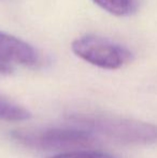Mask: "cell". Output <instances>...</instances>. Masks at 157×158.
<instances>
[{"mask_svg":"<svg viewBox=\"0 0 157 158\" xmlns=\"http://www.w3.org/2000/svg\"><path fill=\"white\" fill-rule=\"evenodd\" d=\"M31 113L24 106L0 95V119L9 122H22L31 118Z\"/></svg>","mask_w":157,"mask_h":158,"instance_id":"6","label":"cell"},{"mask_svg":"<svg viewBox=\"0 0 157 158\" xmlns=\"http://www.w3.org/2000/svg\"><path fill=\"white\" fill-rule=\"evenodd\" d=\"M41 55L37 48L19 38L0 31L1 64L10 66V64H16L29 68H36L41 64Z\"/></svg>","mask_w":157,"mask_h":158,"instance_id":"4","label":"cell"},{"mask_svg":"<svg viewBox=\"0 0 157 158\" xmlns=\"http://www.w3.org/2000/svg\"><path fill=\"white\" fill-rule=\"evenodd\" d=\"M51 158H118L111 154H108L100 151H93V150H76L70 151L63 154H58L56 156Z\"/></svg>","mask_w":157,"mask_h":158,"instance_id":"7","label":"cell"},{"mask_svg":"<svg viewBox=\"0 0 157 158\" xmlns=\"http://www.w3.org/2000/svg\"><path fill=\"white\" fill-rule=\"evenodd\" d=\"M11 137L22 145L37 150H80L97 144L96 135L76 126L15 130L11 133Z\"/></svg>","mask_w":157,"mask_h":158,"instance_id":"2","label":"cell"},{"mask_svg":"<svg viewBox=\"0 0 157 158\" xmlns=\"http://www.w3.org/2000/svg\"><path fill=\"white\" fill-rule=\"evenodd\" d=\"M69 119L76 127L122 143L157 144V125L151 123L97 113H76Z\"/></svg>","mask_w":157,"mask_h":158,"instance_id":"1","label":"cell"},{"mask_svg":"<svg viewBox=\"0 0 157 158\" xmlns=\"http://www.w3.org/2000/svg\"><path fill=\"white\" fill-rule=\"evenodd\" d=\"M95 4L115 16H129L138 10V0H93Z\"/></svg>","mask_w":157,"mask_h":158,"instance_id":"5","label":"cell"},{"mask_svg":"<svg viewBox=\"0 0 157 158\" xmlns=\"http://www.w3.org/2000/svg\"><path fill=\"white\" fill-rule=\"evenodd\" d=\"M71 50L79 58L101 69L115 70L134 57L126 46L98 35H84L73 40Z\"/></svg>","mask_w":157,"mask_h":158,"instance_id":"3","label":"cell"},{"mask_svg":"<svg viewBox=\"0 0 157 158\" xmlns=\"http://www.w3.org/2000/svg\"><path fill=\"white\" fill-rule=\"evenodd\" d=\"M12 72V68L10 66H6V64H0V73H4V74H8V73Z\"/></svg>","mask_w":157,"mask_h":158,"instance_id":"8","label":"cell"}]
</instances>
